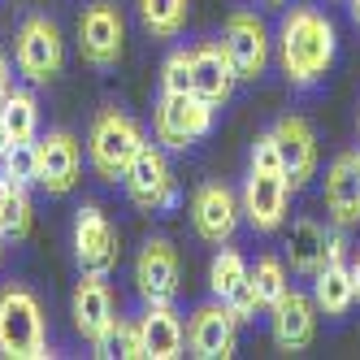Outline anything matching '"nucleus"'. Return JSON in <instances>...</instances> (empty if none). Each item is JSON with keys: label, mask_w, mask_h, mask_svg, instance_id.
Segmentation results:
<instances>
[{"label": "nucleus", "mask_w": 360, "mask_h": 360, "mask_svg": "<svg viewBox=\"0 0 360 360\" xmlns=\"http://www.w3.org/2000/svg\"><path fill=\"white\" fill-rule=\"evenodd\" d=\"M317 287H313V300H317V313L326 317H343L347 308L356 304V282H352V265L343 261H326L317 274Z\"/></svg>", "instance_id": "obj_22"}, {"label": "nucleus", "mask_w": 360, "mask_h": 360, "mask_svg": "<svg viewBox=\"0 0 360 360\" xmlns=\"http://www.w3.org/2000/svg\"><path fill=\"white\" fill-rule=\"evenodd\" d=\"M352 22L360 27V0H352Z\"/></svg>", "instance_id": "obj_35"}, {"label": "nucleus", "mask_w": 360, "mask_h": 360, "mask_svg": "<svg viewBox=\"0 0 360 360\" xmlns=\"http://www.w3.org/2000/svg\"><path fill=\"white\" fill-rule=\"evenodd\" d=\"M274 343L282 352H304L317 334V300H308L300 291H287L274 308Z\"/></svg>", "instance_id": "obj_19"}, {"label": "nucleus", "mask_w": 360, "mask_h": 360, "mask_svg": "<svg viewBox=\"0 0 360 360\" xmlns=\"http://www.w3.org/2000/svg\"><path fill=\"white\" fill-rule=\"evenodd\" d=\"M79 174H83V148L70 131H48L44 139H35V183L48 195L74 191Z\"/></svg>", "instance_id": "obj_7"}, {"label": "nucleus", "mask_w": 360, "mask_h": 360, "mask_svg": "<svg viewBox=\"0 0 360 360\" xmlns=\"http://www.w3.org/2000/svg\"><path fill=\"white\" fill-rule=\"evenodd\" d=\"M252 169H278V174H282V152H278L274 131L256 135V143H252Z\"/></svg>", "instance_id": "obj_31"}, {"label": "nucleus", "mask_w": 360, "mask_h": 360, "mask_svg": "<svg viewBox=\"0 0 360 360\" xmlns=\"http://www.w3.org/2000/svg\"><path fill=\"white\" fill-rule=\"evenodd\" d=\"M326 230L313 221V217H300L295 226H291V243H287V252H291V269L295 274H317L321 265H326Z\"/></svg>", "instance_id": "obj_23"}, {"label": "nucleus", "mask_w": 360, "mask_h": 360, "mask_svg": "<svg viewBox=\"0 0 360 360\" xmlns=\"http://www.w3.org/2000/svg\"><path fill=\"white\" fill-rule=\"evenodd\" d=\"M5 148H9V131H5V122H0V157H5Z\"/></svg>", "instance_id": "obj_34"}, {"label": "nucleus", "mask_w": 360, "mask_h": 360, "mask_svg": "<svg viewBox=\"0 0 360 360\" xmlns=\"http://www.w3.org/2000/svg\"><path fill=\"white\" fill-rule=\"evenodd\" d=\"M352 282H356V300H360V256H356V265H352Z\"/></svg>", "instance_id": "obj_33"}, {"label": "nucleus", "mask_w": 360, "mask_h": 360, "mask_svg": "<svg viewBox=\"0 0 360 360\" xmlns=\"http://www.w3.org/2000/svg\"><path fill=\"white\" fill-rule=\"evenodd\" d=\"M265 5H282V0H265Z\"/></svg>", "instance_id": "obj_37"}, {"label": "nucleus", "mask_w": 360, "mask_h": 360, "mask_svg": "<svg viewBox=\"0 0 360 360\" xmlns=\"http://www.w3.org/2000/svg\"><path fill=\"white\" fill-rule=\"evenodd\" d=\"M0 256H5V235H0Z\"/></svg>", "instance_id": "obj_36"}, {"label": "nucleus", "mask_w": 360, "mask_h": 360, "mask_svg": "<svg viewBox=\"0 0 360 360\" xmlns=\"http://www.w3.org/2000/svg\"><path fill=\"white\" fill-rule=\"evenodd\" d=\"M0 356H9V360L48 356L44 308L27 287H5L0 291Z\"/></svg>", "instance_id": "obj_2"}, {"label": "nucleus", "mask_w": 360, "mask_h": 360, "mask_svg": "<svg viewBox=\"0 0 360 360\" xmlns=\"http://www.w3.org/2000/svg\"><path fill=\"white\" fill-rule=\"evenodd\" d=\"M287 178H282L278 169H252L248 183H243V217L252 221V230H261V235H269V230L282 226V217H287Z\"/></svg>", "instance_id": "obj_14"}, {"label": "nucleus", "mask_w": 360, "mask_h": 360, "mask_svg": "<svg viewBox=\"0 0 360 360\" xmlns=\"http://www.w3.org/2000/svg\"><path fill=\"white\" fill-rule=\"evenodd\" d=\"M5 96H9V57L0 53V100H5Z\"/></svg>", "instance_id": "obj_32"}, {"label": "nucleus", "mask_w": 360, "mask_h": 360, "mask_svg": "<svg viewBox=\"0 0 360 360\" xmlns=\"http://www.w3.org/2000/svg\"><path fill=\"white\" fill-rule=\"evenodd\" d=\"M122 183H126V195H131L135 209H148V213L174 200V178H169V165H165V157H161V148H152V143H143V148H139V157L126 165Z\"/></svg>", "instance_id": "obj_15"}, {"label": "nucleus", "mask_w": 360, "mask_h": 360, "mask_svg": "<svg viewBox=\"0 0 360 360\" xmlns=\"http://www.w3.org/2000/svg\"><path fill=\"white\" fill-rule=\"evenodd\" d=\"M139 18L157 39H174L187 22V0H139Z\"/></svg>", "instance_id": "obj_25"}, {"label": "nucleus", "mask_w": 360, "mask_h": 360, "mask_svg": "<svg viewBox=\"0 0 360 360\" xmlns=\"http://www.w3.org/2000/svg\"><path fill=\"white\" fill-rule=\"evenodd\" d=\"M74 256H79L83 274H109L117 265V230L96 204H83L79 209V221H74Z\"/></svg>", "instance_id": "obj_9"}, {"label": "nucleus", "mask_w": 360, "mask_h": 360, "mask_svg": "<svg viewBox=\"0 0 360 360\" xmlns=\"http://www.w3.org/2000/svg\"><path fill=\"white\" fill-rule=\"evenodd\" d=\"M139 148H143V131H139L135 117H126L117 109L96 113L91 135H87V157H91V169L105 183H117L126 174V165L139 157Z\"/></svg>", "instance_id": "obj_3"}, {"label": "nucleus", "mask_w": 360, "mask_h": 360, "mask_svg": "<svg viewBox=\"0 0 360 360\" xmlns=\"http://www.w3.org/2000/svg\"><path fill=\"white\" fill-rule=\"evenodd\" d=\"M0 174L13 178V183H35V139H13L0 157Z\"/></svg>", "instance_id": "obj_28"}, {"label": "nucleus", "mask_w": 360, "mask_h": 360, "mask_svg": "<svg viewBox=\"0 0 360 360\" xmlns=\"http://www.w3.org/2000/svg\"><path fill=\"white\" fill-rule=\"evenodd\" d=\"M235 330H239V317L221 300L200 304L187 321V347L200 360H226V356H235Z\"/></svg>", "instance_id": "obj_13"}, {"label": "nucleus", "mask_w": 360, "mask_h": 360, "mask_svg": "<svg viewBox=\"0 0 360 360\" xmlns=\"http://www.w3.org/2000/svg\"><path fill=\"white\" fill-rule=\"evenodd\" d=\"M70 313H74L79 334L91 343V352H100V343L109 339V330H113V321H117V317H113V291H109L105 274H83V282L74 287Z\"/></svg>", "instance_id": "obj_12"}, {"label": "nucleus", "mask_w": 360, "mask_h": 360, "mask_svg": "<svg viewBox=\"0 0 360 360\" xmlns=\"http://www.w3.org/2000/svg\"><path fill=\"white\" fill-rule=\"evenodd\" d=\"M213 109L195 91H161L157 100V139L165 148H187L213 131Z\"/></svg>", "instance_id": "obj_5"}, {"label": "nucleus", "mask_w": 360, "mask_h": 360, "mask_svg": "<svg viewBox=\"0 0 360 360\" xmlns=\"http://www.w3.org/2000/svg\"><path fill=\"white\" fill-rule=\"evenodd\" d=\"M122 48H126V22L122 9L113 0H96V5L83 9L79 18V53L87 65L96 70H109L122 61Z\"/></svg>", "instance_id": "obj_6"}, {"label": "nucleus", "mask_w": 360, "mask_h": 360, "mask_svg": "<svg viewBox=\"0 0 360 360\" xmlns=\"http://www.w3.org/2000/svg\"><path fill=\"white\" fill-rule=\"evenodd\" d=\"M239 213L243 209H239L235 191L221 187V183H204L191 200V226L204 243H226L239 226Z\"/></svg>", "instance_id": "obj_16"}, {"label": "nucleus", "mask_w": 360, "mask_h": 360, "mask_svg": "<svg viewBox=\"0 0 360 360\" xmlns=\"http://www.w3.org/2000/svg\"><path fill=\"white\" fill-rule=\"evenodd\" d=\"M274 139H278V152H282V178H287V187L300 191L308 178L317 174V135L313 126L304 117L287 113L274 122Z\"/></svg>", "instance_id": "obj_11"}, {"label": "nucleus", "mask_w": 360, "mask_h": 360, "mask_svg": "<svg viewBox=\"0 0 360 360\" xmlns=\"http://www.w3.org/2000/svg\"><path fill=\"white\" fill-rule=\"evenodd\" d=\"M161 91H191V53L174 48L161 65Z\"/></svg>", "instance_id": "obj_30"}, {"label": "nucleus", "mask_w": 360, "mask_h": 360, "mask_svg": "<svg viewBox=\"0 0 360 360\" xmlns=\"http://www.w3.org/2000/svg\"><path fill=\"white\" fill-rule=\"evenodd\" d=\"M96 356H126V360H148V352H143V334H139V326L135 321H113V330H109V339L100 343V352Z\"/></svg>", "instance_id": "obj_27"}, {"label": "nucleus", "mask_w": 360, "mask_h": 360, "mask_svg": "<svg viewBox=\"0 0 360 360\" xmlns=\"http://www.w3.org/2000/svg\"><path fill=\"white\" fill-rule=\"evenodd\" d=\"M209 287H213V295L235 313L239 321H248L256 308V291H252V269H248V261L239 252H217L213 256V265H209Z\"/></svg>", "instance_id": "obj_17"}, {"label": "nucleus", "mask_w": 360, "mask_h": 360, "mask_svg": "<svg viewBox=\"0 0 360 360\" xmlns=\"http://www.w3.org/2000/svg\"><path fill=\"white\" fill-rule=\"evenodd\" d=\"M278 61H282V74H287L295 87L317 83L334 65V27H330V18L308 9V5L291 9L282 18V27H278Z\"/></svg>", "instance_id": "obj_1"}, {"label": "nucleus", "mask_w": 360, "mask_h": 360, "mask_svg": "<svg viewBox=\"0 0 360 360\" xmlns=\"http://www.w3.org/2000/svg\"><path fill=\"white\" fill-rule=\"evenodd\" d=\"M139 334H143L148 360H174L187 347V330H183V321H178V313L169 304H148V313L139 321Z\"/></svg>", "instance_id": "obj_21"}, {"label": "nucleus", "mask_w": 360, "mask_h": 360, "mask_svg": "<svg viewBox=\"0 0 360 360\" xmlns=\"http://www.w3.org/2000/svg\"><path fill=\"white\" fill-rule=\"evenodd\" d=\"M252 291H256V304L261 308H274L282 295L291 291V282H287V265L278 261V256H261L252 269Z\"/></svg>", "instance_id": "obj_26"}, {"label": "nucleus", "mask_w": 360, "mask_h": 360, "mask_svg": "<svg viewBox=\"0 0 360 360\" xmlns=\"http://www.w3.org/2000/svg\"><path fill=\"white\" fill-rule=\"evenodd\" d=\"M0 122H5V131H9V143L13 139H35V131H39V100L31 91H22V87H9V96L0 100Z\"/></svg>", "instance_id": "obj_24"}, {"label": "nucleus", "mask_w": 360, "mask_h": 360, "mask_svg": "<svg viewBox=\"0 0 360 360\" xmlns=\"http://www.w3.org/2000/svg\"><path fill=\"white\" fill-rule=\"evenodd\" d=\"M13 61L31 83H53L61 74V61H65V44H61L57 22H48L44 13L22 22L18 39H13Z\"/></svg>", "instance_id": "obj_4"}, {"label": "nucleus", "mask_w": 360, "mask_h": 360, "mask_svg": "<svg viewBox=\"0 0 360 360\" xmlns=\"http://www.w3.org/2000/svg\"><path fill=\"white\" fill-rule=\"evenodd\" d=\"M0 235L5 239H22L31 235V200H27V187H18L5 204V213H0Z\"/></svg>", "instance_id": "obj_29"}, {"label": "nucleus", "mask_w": 360, "mask_h": 360, "mask_svg": "<svg viewBox=\"0 0 360 360\" xmlns=\"http://www.w3.org/2000/svg\"><path fill=\"white\" fill-rule=\"evenodd\" d=\"M326 209L339 230L360 221V157H334L326 169Z\"/></svg>", "instance_id": "obj_20"}, {"label": "nucleus", "mask_w": 360, "mask_h": 360, "mask_svg": "<svg viewBox=\"0 0 360 360\" xmlns=\"http://www.w3.org/2000/svg\"><path fill=\"white\" fill-rule=\"evenodd\" d=\"M221 44H226L230 65H235L239 79L256 83V79L265 74V65H269V31H265V22L256 18V13H248V9L230 13Z\"/></svg>", "instance_id": "obj_8"}, {"label": "nucleus", "mask_w": 360, "mask_h": 360, "mask_svg": "<svg viewBox=\"0 0 360 360\" xmlns=\"http://www.w3.org/2000/svg\"><path fill=\"white\" fill-rule=\"evenodd\" d=\"M178 278H183V265H178V252L169 239H148L139 261H135V287L148 304H174L178 295Z\"/></svg>", "instance_id": "obj_10"}, {"label": "nucleus", "mask_w": 360, "mask_h": 360, "mask_svg": "<svg viewBox=\"0 0 360 360\" xmlns=\"http://www.w3.org/2000/svg\"><path fill=\"white\" fill-rule=\"evenodd\" d=\"M235 83H239V74L230 65L226 44H195L191 48V91L195 96H204L209 105H226Z\"/></svg>", "instance_id": "obj_18"}]
</instances>
